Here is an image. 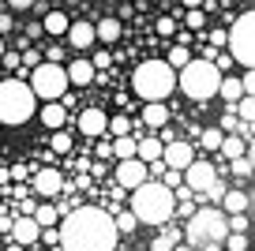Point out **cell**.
I'll use <instances>...</instances> for the list:
<instances>
[{"label": "cell", "instance_id": "obj_1", "mask_svg": "<svg viewBox=\"0 0 255 251\" xmlns=\"http://www.w3.org/2000/svg\"><path fill=\"white\" fill-rule=\"evenodd\" d=\"M120 225L98 206H79L60 225V248L64 251H113Z\"/></svg>", "mask_w": 255, "mask_h": 251}, {"label": "cell", "instance_id": "obj_2", "mask_svg": "<svg viewBox=\"0 0 255 251\" xmlns=\"http://www.w3.org/2000/svg\"><path fill=\"white\" fill-rule=\"evenodd\" d=\"M173 210H176V195H173V188H169L165 180L161 184L146 180V184H139V188L131 191V214H135L143 225H161V221L173 218Z\"/></svg>", "mask_w": 255, "mask_h": 251}, {"label": "cell", "instance_id": "obj_3", "mask_svg": "<svg viewBox=\"0 0 255 251\" xmlns=\"http://www.w3.org/2000/svg\"><path fill=\"white\" fill-rule=\"evenodd\" d=\"M173 64L169 60H143L131 75V87L143 102H165L173 94V87H180V75H173Z\"/></svg>", "mask_w": 255, "mask_h": 251}, {"label": "cell", "instance_id": "obj_4", "mask_svg": "<svg viewBox=\"0 0 255 251\" xmlns=\"http://www.w3.org/2000/svg\"><path fill=\"white\" fill-rule=\"evenodd\" d=\"M34 113H38V90L23 79H4L0 83V120L15 127V124H26Z\"/></svg>", "mask_w": 255, "mask_h": 251}, {"label": "cell", "instance_id": "obj_5", "mask_svg": "<svg viewBox=\"0 0 255 251\" xmlns=\"http://www.w3.org/2000/svg\"><path fill=\"white\" fill-rule=\"evenodd\" d=\"M180 90L191 102H210L214 94H222V71L210 60H191L188 68H180Z\"/></svg>", "mask_w": 255, "mask_h": 251}, {"label": "cell", "instance_id": "obj_6", "mask_svg": "<svg viewBox=\"0 0 255 251\" xmlns=\"http://www.w3.org/2000/svg\"><path fill=\"white\" fill-rule=\"evenodd\" d=\"M229 221H225L222 210H214V206H203V210H195L188 218V229H184V236H188L191 248H203V244L210 240H229Z\"/></svg>", "mask_w": 255, "mask_h": 251}, {"label": "cell", "instance_id": "obj_7", "mask_svg": "<svg viewBox=\"0 0 255 251\" xmlns=\"http://www.w3.org/2000/svg\"><path fill=\"white\" fill-rule=\"evenodd\" d=\"M30 87L38 90L41 102H60L64 90L72 87V75H68V68H60V64L45 60V64H38V68L30 71Z\"/></svg>", "mask_w": 255, "mask_h": 251}, {"label": "cell", "instance_id": "obj_8", "mask_svg": "<svg viewBox=\"0 0 255 251\" xmlns=\"http://www.w3.org/2000/svg\"><path fill=\"white\" fill-rule=\"evenodd\" d=\"M229 56L244 68H255V11H244V15L233 23L229 30Z\"/></svg>", "mask_w": 255, "mask_h": 251}, {"label": "cell", "instance_id": "obj_9", "mask_svg": "<svg viewBox=\"0 0 255 251\" xmlns=\"http://www.w3.org/2000/svg\"><path fill=\"white\" fill-rule=\"evenodd\" d=\"M146 176H150V161H143V157H124V161L117 165V180L124 184L128 191H135L139 184H146Z\"/></svg>", "mask_w": 255, "mask_h": 251}, {"label": "cell", "instance_id": "obj_10", "mask_svg": "<svg viewBox=\"0 0 255 251\" xmlns=\"http://www.w3.org/2000/svg\"><path fill=\"white\" fill-rule=\"evenodd\" d=\"M184 184H188V191H210L218 184V169L210 161H191L184 169Z\"/></svg>", "mask_w": 255, "mask_h": 251}, {"label": "cell", "instance_id": "obj_11", "mask_svg": "<svg viewBox=\"0 0 255 251\" xmlns=\"http://www.w3.org/2000/svg\"><path fill=\"white\" fill-rule=\"evenodd\" d=\"M191 161H195L191 142H180V139H169L165 142V165H169V169H188Z\"/></svg>", "mask_w": 255, "mask_h": 251}, {"label": "cell", "instance_id": "obj_12", "mask_svg": "<svg viewBox=\"0 0 255 251\" xmlns=\"http://www.w3.org/2000/svg\"><path fill=\"white\" fill-rule=\"evenodd\" d=\"M41 229H45V225H41L34 214H26V218H19L15 225H11V236H15L19 244H34V240L41 236Z\"/></svg>", "mask_w": 255, "mask_h": 251}, {"label": "cell", "instance_id": "obj_13", "mask_svg": "<svg viewBox=\"0 0 255 251\" xmlns=\"http://www.w3.org/2000/svg\"><path fill=\"white\" fill-rule=\"evenodd\" d=\"M60 173H56V169H38V173H34V191H38V195H45V199H53L56 191H60Z\"/></svg>", "mask_w": 255, "mask_h": 251}, {"label": "cell", "instance_id": "obj_14", "mask_svg": "<svg viewBox=\"0 0 255 251\" xmlns=\"http://www.w3.org/2000/svg\"><path fill=\"white\" fill-rule=\"evenodd\" d=\"M79 131H83V135H102V131H109V117H105L102 109H83Z\"/></svg>", "mask_w": 255, "mask_h": 251}, {"label": "cell", "instance_id": "obj_15", "mask_svg": "<svg viewBox=\"0 0 255 251\" xmlns=\"http://www.w3.org/2000/svg\"><path fill=\"white\" fill-rule=\"evenodd\" d=\"M68 41H72V49H90V45L98 41V26H94V23H72Z\"/></svg>", "mask_w": 255, "mask_h": 251}, {"label": "cell", "instance_id": "obj_16", "mask_svg": "<svg viewBox=\"0 0 255 251\" xmlns=\"http://www.w3.org/2000/svg\"><path fill=\"white\" fill-rule=\"evenodd\" d=\"M68 75H72V83H79V87H90V83H94V75H98V64L79 56V60L68 64Z\"/></svg>", "mask_w": 255, "mask_h": 251}, {"label": "cell", "instance_id": "obj_17", "mask_svg": "<svg viewBox=\"0 0 255 251\" xmlns=\"http://www.w3.org/2000/svg\"><path fill=\"white\" fill-rule=\"evenodd\" d=\"M143 124L165 127V124H169V109H165L161 102H146V105H143Z\"/></svg>", "mask_w": 255, "mask_h": 251}, {"label": "cell", "instance_id": "obj_18", "mask_svg": "<svg viewBox=\"0 0 255 251\" xmlns=\"http://www.w3.org/2000/svg\"><path fill=\"white\" fill-rule=\"evenodd\" d=\"M139 157L143 161H165V142L161 139H139Z\"/></svg>", "mask_w": 255, "mask_h": 251}, {"label": "cell", "instance_id": "obj_19", "mask_svg": "<svg viewBox=\"0 0 255 251\" xmlns=\"http://www.w3.org/2000/svg\"><path fill=\"white\" fill-rule=\"evenodd\" d=\"M248 94V87H244V79H222V98L229 105H237L240 98Z\"/></svg>", "mask_w": 255, "mask_h": 251}, {"label": "cell", "instance_id": "obj_20", "mask_svg": "<svg viewBox=\"0 0 255 251\" xmlns=\"http://www.w3.org/2000/svg\"><path fill=\"white\" fill-rule=\"evenodd\" d=\"M41 23H45V34H68L72 30V19L64 15V11H49Z\"/></svg>", "mask_w": 255, "mask_h": 251}, {"label": "cell", "instance_id": "obj_21", "mask_svg": "<svg viewBox=\"0 0 255 251\" xmlns=\"http://www.w3.org/2000/svg\"><path fill=\"white\" fill-rule=\"evenodd\" d=\"M113 154L124 161V157H139V142L131 139V135H117V142H113Z\"/></svg>", "mask_w": 255, "mask_h": 251}, {"label": "cell", "instance_id": "obj_22", "mask_svg": "<svg viewBox=\"0 0 255 251\" xmlns=\"http://www.w3.org/2000/svg\"><path fill=\"white\" fill-rule=\"evenodd\" d=\"M222 203H225V210H229V214H248V206H252V195H244V191H229Z\"/></svg>", "mask_w": 255, "mask_h": 251}, {"label": "cell", "instance_id": "obj_23", "mask_svg": "<svg viewBox=\"0 0 255 251\" xmlns=\"http://www.w3.org/2000/svg\"><path fill=\"white\" fill-rule=\"evenodd\" d=\"M41 124H45L49 131H56V127L64 124V109L56 102H45V109H41Z\"/></svg>", "mask_w": 255, "mask_h": 251}, {"label": "cell", "instance_id": "obj_24", "mask_svg": "<svg viewBox=\"0 0 255 251\" xmlns=\"http://www.w3.org/2000/svg\"><path fill=\"white\" fill-rule=\"evenodd\" d=\"M98 38H102V41H109V45H113V41L120 38V19H117V15H105L102 23H98Z\"/></svg>", "mask_w": 255, "mask_h": 251}, {"label": "cell", "instance_id": "obj_25", "mask_svg": "<svg viewBox=\"0 0 255 251\" xmlns=\"http://www.w3.org/2000/svg\"><path fill=\"white\" fill-rule=\"evenodd\" d=\"M225 146V127H207L203 131V150H222Z\"/></svg>", "mask_w": 255, "mask_h": 251}, {"label": "cell", "instance_id": "obj_26", "mask_svg": "<svg viewBox=\"0 0 255 251\" xmlns=\"http://www.w3.org/2000/svg\"><path fill=\"white\" fill-rule=\"evenodd\" d=\"M225 157H229V161H233V157H244L248 154V146H244V139H237V135H225Z\"/></svg>", "mask_w": 255, "mask_h": 251}, {"label": "cell", "instance_id": "obj_27", "mask_svg": "<svg viewBox=\"0 0 255 251\" xmlns=\"http://www.w3.org/2000/svg\"><path fill=\"white\" fill-rule=\"evenodd\" d=\"M34 218H38L45 229H49V225H56V206H53V203H41L38 210H34Z\"/></svg>", "mask_w": 255, "mask_h": 251}, {"label": "cell", "instance_id": "obj_28", "mask_svg": "<svg viewBox=\"0 0 255 251\" xmlns=\"http://www.w3.org/2000/svg\"><path fill=\"white\" fill-rule=\"evenodd\" d=\"M237 113H240V120H255V94H244L237 102Z\"/></svg>", "mask_w": 255, "mask_h": 251}, {"label": "cell", "instance_id": "obj_29", "mask_svg": "<svg viewBox=\"0 0 255 251\" xmlns=\"http://www.w3.org/2000/svg\"><path fill=\"white\" fill-rule=\"evenodd\" d=\"M255 173V161H252V157H233V176H252Z\"/></svg>", "mask_w": 255, "mask_h": 251}, {"label": "cell", "instance_id": "obj_30", "mask_svg": "<svg viewBox=\"0 0 255 251\" xmlns=\"http://www.w3.org/2000/svg\"><path fill=\"white\" fill-rule=\"evenodd\" d=\"M169 64H173V68H188V64H191V53H188L184 45H176L173 53H169Z\"/></svg>", "mask_w": 255, "mask_h": 251}, {"label": "cell", "instance_id": "obj_31", "mask_svg": "<svg viewBox=\"0 0 255 251\" xmlns=\"http://www.w3.org/2000/svg\"><path fill=\"white\" fill-rule=\"evenodd\" d=\"M225 244H229V251H248V248H252V244H248V233H229Z\"/></svg>", "mask_w": 255, "mask_h": 251}, {"label": "cell", "instance_id": "obj_32", "mask_svg": "<svg viewBox=\"0 0 255 251\" xmlns=\"http://www.w3.org/2000/svg\"><path fill=\"white\" fill-rule=\"evenodd\" d=\"M109 131L113 135H128V131H131V120H128V117H113L109 120Z\"/></svg>", "mask_w": 255, "mask_h": 251}, {"label": "cell", "instance_id": "obj_33", "mask_svg": "<svg viewBox=\"0 0 255 251\" xmlns=\"http://www.w3.org/2000/svg\"><path fill=\"white\" fill-rule=\"evenodd\" d=\"M53 150L56 154H68V150H72V139H68L64 131H53Z\"/></svg>", "mask_w": 255, "mask_h": 251}, {"label": "cell", "instance_id": "obj_34", "mask_svg": "<svg viewBox=\"0 0 255 251\" xmlns=\"http://www.w3.org/2000/svg\"><path fill=\"white\" fill-rule=\"evenodd\" d=\"M203 23H207V19H203V11H199V8H188V26H191V30H199Z\"/></svg>", "mask_w": 255, "mask_h": 251}, {"label": "cell", "instance_id": "obj_35", "mask_svg": "<svg viewBox=\"0 0 255 251\" xmlns=\"http://www.w3.org/2000/svg\"><path fill=\"white\" fill-rule=\"evenodd\" d=\"M229 229H233V233H248V214H233Z\"/></svg>", "mask_w": 255, "mask_h": 251}, {"label": "cell", "instance_id": "obj_36", "mask_svg": "<svg viewBox=\"0 0 255 251\" xmlns=\"http://www.w3.org/2000/svg\"><path fill=\"white\" fill-rule=\"evenodd\" d=\"M173 30H176V23H173V19H158V34H161V38H169Z\"/></svg>", "mask_w": 255, "mask_h": 251}, {"label": "cell", "instance_id": "obj_37", "mask_svg": "<svg viewBox=\"0 0 255 251\" xmlns=\"http://www.w3.org/2000/svg\"><path fill=\"white\" fill-rule=\"evenodd\" d=\"M8 8L11 11H26V8H34V0H8Z\"/></svg>", "mask_w": 255, "mask_h": 251}, {"label": "cell", "instance_id": "obj_38", "mask_svg": "<svg viewBox=\"0 0 255 251\" xmlns=\"http://www.w3.org/2000/svg\"><path fill=\"white\" fill-rule=\"evenodd\" d=\"M135 221H139V218H135V214H128V218H120V221H117V225H120V233H128V229L135 225Z\"/></svg>", "mask_w": 255, "mask_h": 251}, {"label": "cell", "instance_id": "obj_39", "mask_svg": "<svg viewBox=\"0 0 255 251\" xmlns=\"http://www.w3.org/2000/svg\"><path fill=\"white\" fill-rule=\"evenodd\" d=\"M244 87H248V94H255V68H248V75H244Z\"/></svg>", "mask_w": 255, "mask_h": 251}, {"label": "cell", "instance_id": "obj_40", "mask_svg": "<svg viewBox=\"0 0 255 251\" xmlns=\"http://www.w3.org/2000/svg\"><path fill=\"white\" fill-rule=\"evenodd\" d=\"M94 64H98V71L109 68V53H98V56H94Z\"/></svg>", "mask_w": 255, "mask_h": 251}, {"label": "cell", "instance_id": "obj_41", "mask_svg": "<svg viewBox=\"0 0 255 251\" xmlns=\"http://www.w3.org/2000/svg\"><path fill=\"white\" fill-rule=\"evenodd\" d=\"M154 251H173V240H158V244H154Z\"/></svg>", "mask_w": 255, "mask_h": 251}, {"label": "cell", "instance_id": "obj_42", "mask_svg": "<svg viewBox=\"0 0 255 251\" xmlns=\"http://www.w3.org/2000/svg\"><path fill=\"white\" fill-rule=\"evenodd\" d=\"M203 251H222V240H210V244H203Z\"/></svg>", "mask_w": 255, "mask_h": 251}, {"label": "cell", "instance_id": "obj_43", "mask_svg": "<svg viewBox=\"0 0 255 251\" xmlns=\"http://www.w3.org/2000/svg\"><path fill=\"white\" fill-rule=\"evenodd\" d=\"M184 8H203V0H184Z\"/></svg>", "mask_w": 255, "mask_h": 251}, {"label": "cell", "instance_id": "obj_44", "mask_svg": "<svg viewBox=\"0 0 255 251\" xmlns=\"http://www.w3.org/2000/svg\"><path fill=\"white\" fill-rule=\"evenodd\" d=\"M248 157H252V161H255V139L248 142Z\"/></svg>", "mask_w": 255, "mask_h": 251}, {"label": "cell", "instance_id": "obj_45", "mask_svg": "<svg viewBox=\"0 0 255 251\" xmlns=\"http://www.w3.org/2000/svg\"><path fill=\"white\" fill-rule=\"evenodd\" d=\"M173 251H199V248H191V244H184V248H173Z\"/></svg>", "mask_w": 255, "mask_h": 251}]
</instances>
